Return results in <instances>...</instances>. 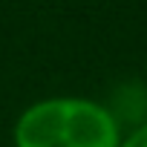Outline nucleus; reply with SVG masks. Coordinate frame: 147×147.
Masks as SVG:
<instances>
[{"instance_id": "obj_2", "label": "nucleus", "mask_w": 147, "mask_h": 147, "mask_svg": "<svg viewBox=\"0 0 147 147\" xmlns=\"http://www.w3.org/2000/svg\"><path fill=\"white\" fill-rule=\"evenodd\" d=\"M118 147H147V118H144V121H138L130 133H124Z\"/></svg>"}, {"instance_id": "obj_1", "label": "nucleus", "mask_w": 147, "mask_h": 147, "mask_svg": "<svg viewBox=\"0 0 147 147\" xmlns=\"http://www.w3.org/2000/svg\"><path fill=\"white\" fill-rule=\"evenodd\" d=\"M121 136L115 110L87 95L38 98L12 124L15 147H118Z\"/></svg>"}]
</instances>
